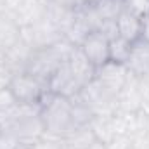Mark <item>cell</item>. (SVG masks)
Instances as JSON below:
<instances>
[{
	"instance_id": "obj_1",
	"label": "cell",
	"mask_w": 149,
	"mask_h": 149,
	"mask_svg": "<svg viewBox=\"0 0 149 149\" xmlns=\"http://www.w3.org/2000/svg\"><path fill=\"white\" fill-rule=\"evenodd\" d=\"M40 118L45 128V135L64 139L71 130V101L68 97L47 92L40 101Z\"/></svg>"
},
{
	"instance_id": "obj_2",
	"label": "cell",
	"mask_w": 149,
	"mask_h": 149,
	"mask_svg": "<svg viewBox=\"0 0 149 149\" xmlns=\"http://www.w3.org/2000/svg\"><path fill=\"white\" fill-rule=\"evenodd\" d=\"M73 49L74 45H71L66 38H63V40H59L57 43H54L47 49L33 50L24 71L33 74L35 78H38L43 83H49L50 76L57 71V68L68 61Z\"/></svg>"
},
{
	"instance_id": "obj_3",
	"label": "cell",
	"mask_w": 149,
	"mask_h": 149,
	"mask_svg": "<svg viewBox=\"0 0 149 149\" xmlns=\"http://www.w3.org/2000/svg\"><path fill=\"white\" fill-rule=\"evenodd\" d=\"M78 97L95 113V116H113L114 113L118 111L116 94L109 92L95 78L80 90Z\"/></svg>"
},
{
	"instance_id": "obj_4",
	"label": "cell",
	"mask_w": 149,
	"mask_h": 149,
	"mask_svg": "<svg viewBox=\"0 0 149 149\" xmlns=\"http://www.w3.org/2000/svg\"><path fill=\"white\" fill-rule=\"evenodd\" d=\"M9 90L12 92L14 99L19 104H40L43 95L49 92V87L47 83L40 81L33 74L23 71L12 76Z\"/></svg>"
},
{
	"instance_id": "obj_5",
	"label": "cell",
	"mask_w": 149,
	"mask_h": 149,
	"mask_svg": "<svg viewBox=\"0 0 149 149\" xmlns=\"http://www.w3.org/2000/svg\"><path fill=\"white\" fill-rule=\"evenodd\" d=\"M63 33L47 19L43 17L42 21H38L31 26H24L21 28V40L31 49V50H40V49H47L54 43H57L59 40H63Z\"/></svg>"
},
{
	"instance_id": "obj_6",
	"label": "cell",
	"mask_w": 149,
	"mask_h": 149,
	"mask_svg": "<svg viewBox=\"0 0 149 149\" xmlns=\"http://www.w3.org/2000/svg\"><path fill=\"white\" fill-rule=\"evenodd\" d=\"M47 87H49V92L63 95V97H68V99L78 95L80 90H81V87L78 85V81L74 80L73 74H71V70L68 66V61L64 64H61L57 68V71L50 76Z\"/></svg>"
},
{
	"instance_id": "obj_7",
	"label": "cell",
	"mask_w": 149,
	"mask_h": 149,
	"mask_svg": "<svg viewBox=\"0 0 149 149\" xmlns=\"http://www.w3.org/2000/svg\"><path fill=\"white\" fill-rule=\"evenodd\" d=\"M80 49L85 54V57L95 68H99V66H102V64H106L109 61V40L104 35H101L99 31L90 33L83 40Z\"/></svg>"
},
{
	"instance_id": "obj_8",
	"label": "cell",
	"mask_w": 149,
	"mask_h": 149,
	"mask_svg": "<svg viewBox=\"0 0 149 149\" xmlns=\"http://www.w3.org/2000/svg\"><path fill=\"white\" fill-rule=\"evenodd\" d=\"M127 74H128L127 66L108 61L106 64H102V66H99V68L95 70V80L101 81L109 92H113V94L118 95L120 88L123 87V83H125V80H127Z\"/></svg>"
},
{
	"instance_id": "obj_9",
	"label": "cell",
	"mask_w": 149,
	"mask_h": 149,
	"mask_svg": "<svg viewBox=\"0 0 149 149\" xmlns=\"http://www.w3.org/2000/svg\"><path fill=\"white\" fill-rule=\"evenodd\" d=\"M116 101H118V109L121 111L135 113L141 109L142 101H141V92H139V76L128 71L123 87L120 88L116 95Z\"/></svg>"
},
{
	"instance_id": "obj_10",
	"label": "cell",
	"mask_w": 149,
	"mask_h": 149,
	"mask_svg": "<svg viewBox=\"0 0 149 149\" xmlns=\"http://www.w3.org/2000/svg\"><path fill=\"white\" fill-rule=\"evenodd\" d=\"M47 14V0H23V3L10 14L19 28L31 26L42 21Z\"/></svg>"
},
{
	"instance_id": "obj_11",
	"label": "cell",
	"mask_w": 149,
	"mask_h": 149,
	"mask_svg": "<svg viewBox=\"0 0 149 149\" xmlns=\"http://www.w3.org/2000/svg\"><path fill=\"white\" fill-rule=\"evenodd\" d=\"M68 66L71 70L73 78L78 81V85L83 88L87 83H90L94 78H95V66L85 57V54L81 52L80 47H74L68 57Z\"/></svg>"
},
{
	"instance_id": "obj_12",
	"label": "cell",
	"mask_w": 149,
	"mask_h": 149,
	"mask_svg": "<svg viewBox=\"0 0 149 149\" xmlns=\"http://www.w3.org/2000/svg\"><path fill=\"white\" fill-rule=\"evenodd\" d=\"M127 70L135 76H149V43L137 40L132 49V56L127 63Z\"/></svg>"
},
{
	"instance_id": "obj_13",
	"label": "cell",
	"mask_w": 149,
	"mask_h": 149,
	"mask_svg": "<svg viewBox=\"0 0 149 149\" xmlns=\"http://www.w3.org/2000/svg\"><path fill=\"white\" fill-rule=\"evenodd\" d=\"M116 24H118V33L120 37L135 43L137 40H141L142 35V17L128 12V10H121V14L116 17Z\"/></svg>"
},
{
	"instance_id": "obj_14",
	"label": "cell",
	"mask_w": 149,
	"mask_h": 149,
	"mask_svg": "<svg viewBox=\"0 0 149 149\" xmlns=\"http://www.w3.org/2000/svg\"><path fill=\"white\" fill-rule=\"evenodd\" d=\"M45 17L63 33V37L66 35V31L70 30V26L74 21V9L73 7H66V5H59L54 3L50 0H47V14Z\"/></svg>"
},
{
	"instance_id": "obj_15",
	"label": "cell",
	"mask_w": 149,
	"mask_h": 149,
	"mask_svg": "<svg viewBox=\"0 0 149 149\" xmlns=\"http://www.w3.org/2000/svg\"><path fill=\"white\" fill-rule=\"evenodd\" d=\"M21 40V28L9 12H0V50L5 54Z\"/></svg>"
},
{
	"instance_id": "obj_16",
	"label": "cell",
	"mask_w": 149,
	"mask_h": 149,
	"mask_svg": "<svg viewBox=\"0 0 149 149\" xmlns=\"http://www.w3.org/2000/svg\"><path fill=\"white\" fill-rule=\"evenodd\" d=\"M33 50L23 42L19 40L16 45H12L9 50H5V64L12 70V73H23L26 70V64L31 57Z\"/></svg>"
},
{
	"instance_id": "obj_17",
	"label": "cell",
	"mask_w": 149,
	"mask_h": 149,
	"mask_svg": "<svg viewBox=\"0 0 149 149\" xmlns=\"http://www.w3.org/2000/svg\"><path fill=\"white\" fill-rule=\"evenodd\" d=\"M70 101H71V123H73V130L74 128L90 127V123L95 118V113L92 111L78 95L71 97Z\"/></svg>"
},
{
	"instance_id": "obj_18",
	"label": "cell",
	"mask_w": 149,
	"mask_h": 149,
	"mask_svg": "<svg viewBox=\"0 0 149 149\" xmlns=\"http://www.w3.org/2000/svg\"><path fill=\"white\" fill-rule=\"evenodd\" d=\"M132 49H134L132 42H128V40H125L121 37L114 38V40L109 42V61L127 66V63L132 56Z\"/></svg>"
},
{
	"instance_id": "obj_19",
	"label": "cell",
	"mask_w": 149,
	"mask_h": 149,
	"mask_svg": "<svg viewBox=\"0 0 149 149\" xmlns=\"http://www.w3.org/2000/svg\"><path fill=\"white\" fill-rule=\"evenodd\" d=\"M90 130L94 137L104 144H108L114 137V130L111 125V116H95L94 121L90 123Z\"/></svg>"
},
{
	"instance_id": "obj_20",
	"label": "cell",
	"mask_w": 149,
	"mask_h": 149,
	"mask_svg": "<svg viewBox=\"0 0 149 149\" xmlns=\"http://www.w3.org/2000/svg\"><path fill=\"white\" fill-rule=\"evenodd\" d=\"M92 5L102 19H116L123 10V0H101Z\"/></svg>"
},
{
	"instance_id": "obj_21",
	"label": "cell",
	"mask_w": 149,
	"mask_h": 149,
	"mask_svg": "<svg viewBox=\"0 0 149 149\" xmlns=\"http://www.w3.org/2000/svg\"><path fill=\"white\" fill-rule=\"evenodd\" d=\"M123 9L142 17L149 14V0H123Z\"/></svg>"
},
{
	"instance_id": "obj_22",
	"label": "cell",
	"mask_w": 149,
	"mask_h": 149,
	"mask_svg": "<svg viewBox=\"0 0 149 149\" xmlns=\"http://www.w3.org/2000/svg\"><path fill=\"white\" fill-rule=\"evenodd\" d=\"M97 31H99L101 35H104V37L108 38L109 42L120 37V33H118V24H116V19H104V21L101 23V26H99V30H97Z\"/></svg>"
},
{
	"instance_id": "obj_23",
	"label": "cell",
	"mask_w": 149,
	"mask_h": 149,
	"mask_svg": "<svg viewBox=\"0 0 149 149\" xmlns=\"http://www.w3.org/2000/svg\"><path fill=\"white\" fill-rule=\"evenodd\" d=\"M134 148V139L128 135H114L108 142V149H132Z\"/></svg>"
},
{
	"instance_id": "obj_24",
	"label": "cell",
	"mask_w": 149,
	"mask_h": 149,
	"mask_svg": "<svg viewBox=\"0 0 149 149\" xmlns=\"http://www.w3.org/2000/svg\"><path fill=\"white\" fill-rule=\"evenodd\" d=\"M35 149H63V141L43 134V137L35 144Z\"/></svg>"
},
{
	"instance_id": "obj_25",
	"label": "cell",
	"mask_w": 149,
	"mask_h": 149,
	"mask_svg": "<svg viewBox=\"0 0 149 149\" xmlns=\"http://www.w3.org/2000/svg\"><path fill=\"white\" fill-rule=\"evenodd\" d=\"M17 104V101L14 99V95H12V92L9 90V88H3V90H0V114L5 111H9L12 106H16Z\"/></svg>"
},
{
	"instance_id": "obj_26",
	"label": "cell",
	"mask_w": 149,
	"mask_h": 149,
	"mask_svg": "<svg viewBox=\"0 0 149 149\" xmlns=\"http://www.w3.org/2000/svg\"><path fill=\"white\" fill-rule=\"evenodd\" d=\"M12 70L3 63V64H0V90H3V88H9V85H10V80H12Z\"/></svg>"
},
{
	"instance_id": "obj_27",
	"label": "cell",
	"mask_w": 149,
	"mask_h": 149,
	"mask_svg": "<svg viewBox=\"0 0 149 149\" xmlns=\"http://www.w3.org/2000/svg\"><path fill=\"white\" fill-rule=\"evenodd\" d=\"M19 142L16 139H12L9 134L5 132H0V149H14Z\"/></svg>"
},
{
	"instance_id": "obj_28",
	"label": "cell",
	"mask_w": 149,
	"mask_h": 149,
	"mask_svg": "<svg viewBox=\"0 0 149 149\" xmlns=\"http://www.w3.org/2000/svg\"><path fill=\"white\" fill-rule=\"evenodd\" d=\"M141 40L149 43V14L142 16V35H141Z\"/></svg>"
},
{
	"instance_id": "obj_29",
	"label": "cell",
	"mask_w": 149,
	"mask_h": 149,
	"mask_svg": "<svg viewBox=\"0 0 149 149\" xmlns=\"http://www.w3.org/2000/svg\"><path fill=\"white\" fill-rule=\"evenodd\" d=\"M50 2L59 3V5H66V7H73V9H76L78 5L83 3V0H50Z\"/></svg>"
},
{
	"instance_id": "obj_30",
	"label": "cell",
	"mask_w": 149,
	"mask_h": 149,
	"mask_svg": "<svg viewBox=\"0 0 149 149\" xmlns=\"http://www.w3.org/2000/svg\"><path fill=\"white\" fill-rule=\"evenodd\" d=\"M21 3H23V0H5V12L12 14V12H14Z\"/></svg>"
},
{
	"instance_id": "obj_31",
	"label": "cell",
	"mask_w": 149,
	"mask_h": 149,
	"mask_svg": "<svg viewBox=\"0 0 149 149\" xmlns=\"http://www.w3.org/2000/svg\"><path fill=\"white\" fill-rule=\"evenodd\" d=\"M134 148L135 149H149V137H139L134 141Z\"/></svg>"
},
{
	"instance_id": "obj_32",
	"label": "cell",
	"mask_w": 149,
	"mask_h": 149,
	"mask_svg": "<svg viewBox=\"0 0 149 149\" xmlns=\"http://www.w3.org/2000/svg\"><path fill=\"white\" fill-rule=\"evenodd\" d=\"M88 149H108V144H104V142H101V141H94L92 144H90V148Z\"/></svg>"
},
{
	"instance_id": "obj_33",
	"label": "cell",
	"mask_w": 149,
	"mask_h": 149,
	"mask_svg": "<svg viewBox=\"0 0 149 149\" xmlns=\"http://www.w3.org/2000/svg\"><path fill=\"white\" fill-rule=\"evenodd\" d=\"M14 149H35V144H17Z\"/></svg>"
},
{
	"instance_id": "obj_34",
	"label": "cell",
	"mask_w": 149,
	"mask_h": 149,
	"mask_svg": "<svg viewBox=\"0 0 149 149\" xmlns=\"http://www.w3.org/2000/svg\"><path fill=\"white\" fill-rule=\"evenodd\" d=\"M63 149H88V148H76V146H70V144L63 142Z\"/></svg>"
},
{
	"instance_id": "obj_35",
	"label": "cell",
	"mask_w": 149,
	"mask_h": 149,
	"mask_svg": "<svg viewBox=\"0 0 149 149\" xmlns=\"http://www.w3.org/2000/svg\"><path fill=\"white\" fill-rule=\"evenodd\" d=\"M0 12H5V0H0Z\"/></svg>"
},
{
	"instance_id": "obj_36",
	"label": "cell",
	"mask_w": 149,
	"mask_h": 149,
	"mask_svg": "<svg viewBox=\"0 0 149 149\" xmlns=\"http://www.w3.org/2000/svg\"><path fill=\"white\" fill-rule=\"evenodd\" d=\"M3 63H5V54L0 50V64H3Z\"/></svg>"
},
{
	"instance_id": "obj_37",
	"label": "cell",
	"mask_w": 149,
	"mask_h": 149,
	"mask_svg": "<svg viewBox=\"0 0 149 149\" xmlns=\"http://www.w3.org/2000/svg\"><path fill=\"white\" fill-rule=\"evenodd\" d=\"M97 2H101V0H83V3H97Z\"/></svg>"
},
{
	"instance_id": "obj_38",
	"label": "cell",
	"mask_w": 149,
	"mask_h": 149,
	"mask_svg": "<svg viewBox=\"0 0 149 149\" xmlns=\"http://www.w3.org/2000/svg\"><path fill=\"white\" fill-rule=\"evenodd\" d=\"M132 149H135V148H132Z\"/></svg>"
}]
</instances>
